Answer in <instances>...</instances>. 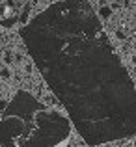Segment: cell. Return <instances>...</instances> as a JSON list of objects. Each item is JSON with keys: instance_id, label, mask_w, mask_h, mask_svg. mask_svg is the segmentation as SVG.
Returning <instances> with one entry per match:
<instances>
[{"instance_id": "obj_1", "label": "cell", "mask_w": 136, "mask_h": 147, "mask_svg": "<svg viewBox=\"0 0 136 147\" xmlns=\"http://www.w3.org/2000/svg\"><path fill=\"white\" fill-rule=\"evenodd\" d=\"M21 37L88 145L136 136V88L90 2H54Z\"/></svg>"}, {"instance_id": "obj_2", "label": "cell", "mask_w": 136, "mask_h": 147, "mask_svg": "<svg viewBox=\"0 0 136 147\" xmlns=\"http://www.w3.org/2000/svg\"><path fill=\"white\" fill-rule=\"evenodd\" d=\"M0 147H75L73 123L21 90L0 117Z\"/></svg>"}]
</instances>
